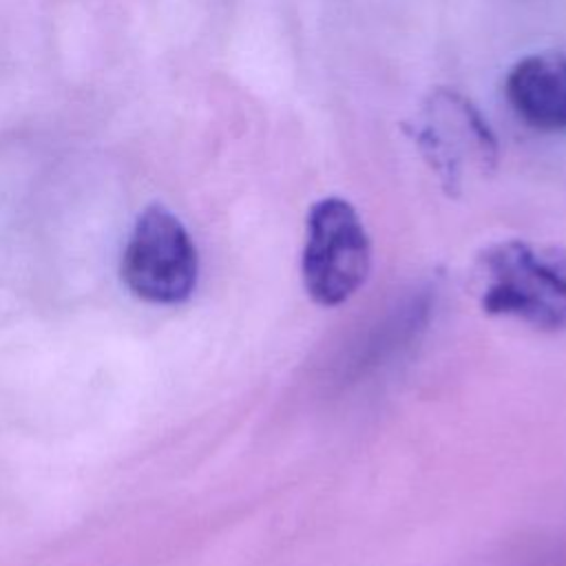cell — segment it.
<instances>
[{
    "instance_id": "6da1fadb",
    "label": "cell",
    "mask_w": 566,
    "mask_h": 566,
    "mask_svg": "<svg viewBox=\"0 0 566 566\" xmlns=\"http://www.w3.org/2000/svg\"><path fill=\"white\" fill-rule=\"evenodd\" d=\"M475 290L489 316L562 332L566 329V248L526 239L495 241L478 254Z\"/></svg>"
},
{
    "instance_id": "7a4b0ae2",
    "label": "cell",
    "mask_w": 566,
    "mask_h": 566,
    "mask_svg": "<svg viewBox=\"0 0 566 566\" xmlns=\"http://www.w3.org/2000/svg\"><path fill=\"white\" fill-rule=\"evenodd\" d=\"M371 268L369 234L343 197H323L307 210L301 276L310 298L323 307L349 301Z\"/></svg>"
},
{
    "instance_id": "3957f363",
    "label": "cell",
    "mask_w": 566,
    "mask_h": 566,
    "mask_svg": "<svg viewBox=\"0 0 566 566\" xmlns=\"http://www.w3.org/2000/svg\"><path fill=\"white\" fill-rule=\"evenodd\" d=\"M199 256L184 223L164 206H148L126 241L122 279L126 287L159 305H177L197 287Z\"/></svg>"
},
{
    "instance_id": "277c9868",
    "label": "cell",
    "mask_w": 566,
    "mask_h": 566,
    "mask_svg": "<svg viewBox=\"0 0 566 566\" xmlns=\"http://www.w3.org/2000/svg\"><path fill=\"white\" fill-rule=\"evenodd\" d=\"M413 139L451 188L467 172H489L497 161V142L489 122L453 91L431 93L413 124Z\"/></svg>"
},
{
    "instance_id": "5b68a950",
    "label": "cell",
    "mask_w": 566,
    "mask_h": 566,
    "mask_svg": "<svg viewBox=\"0 0 566 566\" xmlns=\"http://www.w3.org/2000/svg\"><path fill=\"white\" fill-rule=\"evenodd\" d=\"M515 115L535 130H566V55L559 51L531 53L517 60L504 82Z\"/></svg>"
}]
</instances>
